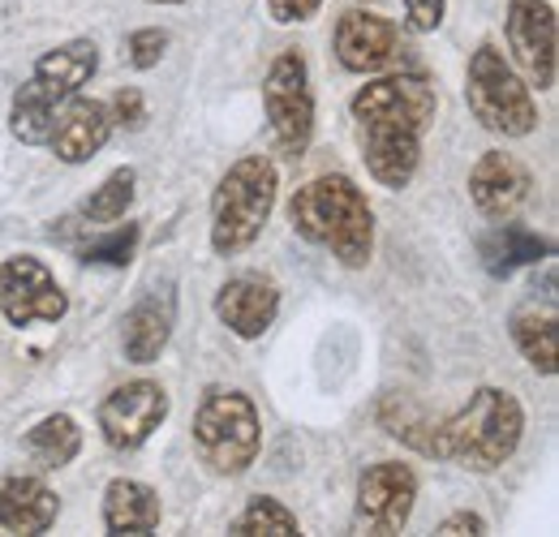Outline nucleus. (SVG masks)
Here are the masks:
<instances>
[{"instance_id":"f257e3e1","label":"nucleus","mask_w":559,"mask_h":537,"mask_svg":"<svg viewBox=\"0 0 559 537\" xmlns=\"http://www.w3.org/2000/svg\"><path fill=\"white\" fill-rule=\"evenodd\" d=\"M379 426L426 461H443L469 473L503 469L525 434V408L508 387H478L452 417H426L409 396L379 404Z\"/></svg>"},{"instance_id":"5701e85b","label":"nucleus","mask_w":559,"mask_h":537,"mask_svg":"<svg viewBox=\"0 0 559 537\" xmlns=\"http://www.w3.org/2000/svg\"><path fill=\"white\" fill-rule=\"evenodd\" d=\"M139 241L142 224L126 219V224H104V232H91L86 241H73V254H78V263H91V267L126 271L139 254Z\"/></svg>"},{"instance_id":"1a4fd4ad","label":"nucleus","mask_w":559,"mask_h":537,"mask_svg":"<svg viewBox=\"0 0 559 537\" xmlns=\"http://www.w3.org/2000/svg\"><path fill=\"white\" fill-rule=\"evenodd\" d=\"M0 314L9 327L61 323L70 314V297L44 259L9 254V259H0Z\"/></svg>"},{"instance_id":"c756f323","label":"nucleus","mask_w":559,"mask_h":537,"mask_svg":"<svg viewBox=\"0 0 559 537\" xmlns=\"http://www.w3.org/2000/svg\"><path fill=\"white\" fill-rule=\"evenodd\" d=\"M439 534L443 537H483L487 534V521L478 516V512H452V516H443L439 521Z\"/></svg>"},{"instance_id":"b1692460","label":"nucleus","mask_w":559,"mask_h":537,"mask_svg":"<svg viewBox=\"0 0 559 537\" xmlns=\"http://www.w3.org/2000/svg\"><path fill=\"white\" fill-rule=\"evenodd\" d=\"M134 194H139V172L126 164V168H112L86 199L78 206V219L86 224H117L126 219V211L134 206Z\"/></svg>"},{"instance_id":"4be33fe9","label":"nucleus","mask_w":559,"mask_h":537,"mask_svg":"<svg viewBox=\"0 0 559 537\" xmlns=\"http://www.w3.org/2000/svg\"><path fill=\"white\" fill-rule=\"evenodd\" d=\"M508 336L538 374L551 379L559 370V323L551 310H516L508 319Z\"/></svg>"},{"instance_id":"f8f14e48","label":"nucleus","mask_w":559,"mask_h":537,"mask_svg":"<svg viewBox=\"0 0 559 537\" xmlns=\"http://www.w3.org/2000/svg\"><path fill=\"white\" fill-rule=\"evenodd\" d=\"M168 392L155 383V379H134V383H121L112 387L99 408H95V421H99V434L112 452H139L142 443L168 421Z\"/></svg>"},{"instance_id":"6ab92c4d","label":"nucleus","mask_w":559,"mask_h":537,"mask_svg":"<svg viewBox=\"0 0 559 537\" xmlns=\"http://www.w3.org/2000/svg\"><path fill=\"white\" fill-rule=\"evenodd\" d=\"M164 503L159 490L146 486L139 477H112L104 490V529L117 537H142L159 529Z\"/></svg>"},{"instance_id":"20e7f679","label":"nucleus","mask_w":559,"mask_h":537,"mask_svg":"<svg viewBox=\"0 0 559 537\" xmlns=\"http://www.w3.org/2000/svg\"><path fill=\"white\" fill-rule=\"evenodd\" d=\"M99 69V48L95 39H70L48 48L31 77L17 86L13 108H9V134L17 138L22 146H48L52 121L61 112V104L73 99Z\"/></svg>"},{"instance_id":"a211bd4d","label":"nucleus","mask_w":559,"mask_h":537,"mask_svg":"<svg viewBox=\"0 0 559 537\" xmlns=\"http://www.w3.org/2000/svg\"><path fill=\"white\" fill-rule=\"evenodd\" d=\"M61 516V499L44 477L9 473L0 477V529L9 534H48Z\"/></svg>"},{"instance_id":"c85d7f7f","label":"nucleus","mask_w":559,"mask_h":537,"mask_svg":"<svg viewBox=\"0 0 559 537\" xmlns=\"http://www.w3.org/2000/svg\"><path fill=\"white\" fill-rule=\"evenodd\" d=\"M319 9H323V0H267V13H272V22H280V26L310 22Z\"/></svg>"},{"instance_id":"aec40b11","label":"nucleus","mask_w":559,"mask_h":537,"mask_svg":"<svg viewBox=\"0 0 559 537\" xmlns=\"http://www.w3.org/2000/svg\"><path fill=\"white\" fill-rule=\"evenodd\" d=\"M478 254H483V267L495 275V279H508L516 267H534L543 259L556 254V246L538 232H530L525 224H512V219H499L487 237L478 241Z\"/></svg>"},{"instance_id":"2f4dec72","label":"nucleus","mask_w":559,"mask_h":537,"mask_svg":"<svg viewBox=\"0 0 559 537\" xmlns=\"http://www.w3.org/2000/svg\"><path fill=\"white\" fill-rule=\"evenodd\" d=\"M366 4H374V0H366Z\"/></svg>"},{"instance_id":"4468645a","label":"nucleus","mask_w":559,"mask_h":537,"mask_svg":"<svg viewBox=\"0 0 559 537\" xmlns=\"http://www.w3.org/2000/svg\"><path fill=\"white\" fill-rule=\"evenodd\" d=\"M215 319L237 339H263L276 327L280 314V284L263 271H241L228 275L211 301Z\"/></svg>"},{"instance_id":"6e6552de","label":"nucleus","mask_w":559,"mask_h":537,"mask_svg":"<svg viewBox=\"0 0 559 537\" xmlns=\"http://www.w3.org/2000/svg\"><path fill=\"white\" fill-rule=\"evenodd\" d=\"M263 112L272 121V146L284 159H301L314 138V91L301 48H284L263 77Z\"/></svg>"},{"instance_id":"2eb2a0df","label":"nucleus","mask_w":559,"mask_h":537,"mask_svg":"<svg viewBox=\"0 0 559 537\" xmlns=\"http://www.w3.org/2000/svg\"><path fill=\"white\" fill-rule=\"evenodd\" d=\"M469 199L478 215L487 219H516V211L534 199V172L508 155V151H483L478 164L469 168Z\"/></svg>"},{"instance_id":"9b49d317","label":"nucleus","mask_w":559,"mask_h":537,"mask_svg":"<svg viewBox=\"0 0 559 537\" xmlns=\"http://www.w3.org/2000/svg\"><path fill=\"white\" fill-rule=\"evenodd\" d=\"M508 52L530 86L551 91L559 69V22L551 0H508L503 17Z\"/></svg>"},{"instance_id":"412c9836","label":"nucleus","mask_w":559,"mask_h":537,"mask_svg":"<svg viewBox=\"0 0 559 537\" xmlns=\"http://www.w3.org/2000/svg\"><path fill=\"white\" fill-rule=\"evenodd\" d=\"M22 452L44 473L66 469V465L78 461V452H82V426L73 421L70 413H48L44 421H35L22 434Z\"/></svg>"},{"instance_id":"0eeeda50","label":"nucleus","mask_w":559,"mask_h":537,"mask_svg":"<svg viewBox=\"0 0 559 537\" xmlns=\"http://www.w3.org/2000/svg\"><path fill=\"white\" fill-rule=\"evenodd\" d=\"M465 104L474 121L499 138H530L538 130V99L530 82L508 65L495 44H478L465 69Z\"/></svg>"},{"instance_id":"9d476101","label":"nucleus","mask_w":559,"mask_h":537,"mask_svg":"<svg viewBox=\"0 0 559 537\" xmlns=\"http://www.w3.org/2000/svg\"><path fill=\"white\" fill-rule=\"evenodd\" d=\"M418 503V473L401 461H379L366 465L357 477V499H353V525L361 534L392 537L401 534L414 516Z\"/></svg>"},{"instance_id":"7c9ffc66","label":"nucleus","mask_w":559,"mask_h":537,"mask_svg":"<svg viewBox=\"0 0 559 537\" xmlns=\"http://www.w3.org/2000/svg\"><path fill=\"white\" fill-rule=\"evenodd\" d=\"M146 4H186V0H146Z\"/></svg>"},{"instance_id":"bb28decb","label":"nucleus","mask_w":559,"mask_h":537,"mask_svg":"<svg viewBox=\"0 0 559 537\" xmlns=\"http://www.w3.org/2000/svg\"><path fill=\"white\" fill-rule=\"evenodd\" d=\"M108 112H112V126H121V130H142L146 126V99H142L139 86H121L108 99Z\"/></svg>"},{"instance_id":"7ed1b4c3","label":"nucleus","mask_w":559,"mask_h":537,"mask_svg":"<svg viewBox=\"0 0 559 537\" xmlns=\"http://www.w3.org/2000/svg\"><path fill=\"white\" fill-rule=\"evenodd\" d=\"M288 224L301 241L332 250V259L349 271H361L374 254V211L345 172H323L306 181L288 199Z\"/></svg>"},{"instance_id":"dca6fc26","label":"nucleus","mask_w":559,"mask_h":537,"mask_svg":"<svg viewBox=\"0 0 559 537\" xmlns=\"http://www.w3.org/2000/svg\"><path fill=\"white\" fill-rule=\"evenodd\" d=\"M112 130H117V126H112L108 104L86 99V95H73V99L61 104V112H57V121H52L48 146H52V155H57L61 164H86V159H95V155L108 146Z\"/></svg>"},{"instance_id":"f3484780","label":"nucleus","mask_w":559,"mask_h":537,"mask_svg":"<svg viewBox=\"0 0 559 537\" xmlns=\"http://www.w3.org/2000/svg\"><path fill=\"white\" fill-rule=\"evenodd\" d=\"M173 327H177V288L164 279V284H155V288L142 293V301L126 314V323H121L126 361H134V366L159 361V353L173 339Z\"/></svg>"},{"instance_id":"ddd939ff","label":"nucleus","mask_w":559,"mask_h":537,"mask_svg":"<svg viewBox=\"0 0 559 537\" xmlns=\"http://www.w3.org/2000/svg\"><path fill=\"white\" fill-rule=\"evenodd\" d=\"M401 26L370 9H345L336 22V61L349 73H388L405 61Z\"/></svg>"},{"instance_id":"393cba45","label":"nucleus","mask_w":559,"mask_h":537,"mask_svg":"<svg viewBox=\"0 0 559 537\" xmlns=\"http://www.w3.org/2000/svg\"><path fill=\"white\" fill-rule=\"evenodd\" d=\"M228 529H233L237 537H297L301 534L297 512H288V508H284L280 499H272V494H254Z\"/></svg>"},{"instance_id":"f03ea898","label":"nucleus","mask_w":559,"mask_h":537,"mask_svg":"<svg viewBox=\"0 0 559 537\" xmlns=\"http://www.w3.org/2000/svg\"><path fill=\"white\" fill-rule=\"evenodd\" d=\"M435 86L421 73L388 69L349 99L353 134L366 172L383 190H409L421 164V138L435 121Z\"/></svg>"},{"instance_id":"423d86ee","label":"nucleus","mask_w":559,"mask_h":537,"mask_svg":"<svg viewBox=\"0 0 559 537\" xmlns=\"http://www.w3.org/2000/svg\"><path fill=\"white\" fill-rule=\"evenodd\" d=\"M194 456L215 477H241L263 452V421L259 408L237 387H207L194 408Z\"/></svg>"},{"instance_id":"cd10ccee","label":"nucleus","mask_w":559,"mask_h":537,"mask_svg":"<svg viewBox=\"0 0 559 537\" xmlns=\"http://www.w3.org/2000/svg\"><path fill=\"white\" fill-rule=\"evenodd\" d=\"M443 13H448V0H405V26L414 35H430L443 26Z\"/></svg>"},{"instance_id":"a878e982","label":"nucleus","mask_w":559,"mask_h":537,"mask_svg":"<svg viewBox=\"0 0 559 537\" xmlns=\"http://www.w3.org/2000/svg\"><path fill=\"white\" fill-rule=\"evenodd\" d=\"M164 52H168V31H159V26H142V31H134L126 39V61L134 69H142V73L159 65Z\"/></svg>"},{"instance_id":"39448f33","label":"nucleus","mask_w":559,"mask_h":537,"mask_svg":"<svg viewBox=\"0 0 559 537\" xmlns=\"http://www.w3.org/2000/svg\"><path fill=\"white\" fill-rule=\"evenodd\" d=\"M280 168L272 155H241L237 164H228V172L215 181L211 194V254L215 259H237L246 254L272 211H276Z\"/></svg>"}]
</instances>
